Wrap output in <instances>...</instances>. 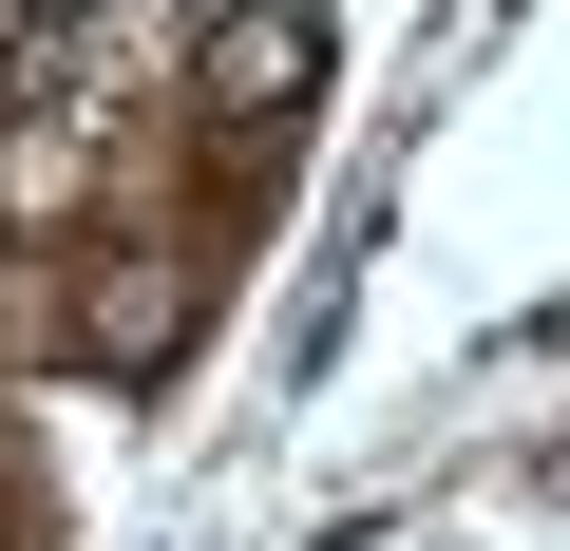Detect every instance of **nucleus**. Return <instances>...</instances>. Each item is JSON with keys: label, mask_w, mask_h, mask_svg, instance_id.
Returning <instances> with one entry per match:
<instances>
[{"label": "nucleus", "mask_w": 570, "mask_h": 551, "mask_svg": "<svg viewBox=\"0 0 570 551\" xmlns=\"http://www.w3.org/2000/svg\"><path fill=\"white\" fill-rule=\"evenodd\" d=\"M305 77H324V20H285V0H247V20L209 39V96H228V115H285Z\"/></svg>", "instance_id": "f257e3e1"}]
</instances>
